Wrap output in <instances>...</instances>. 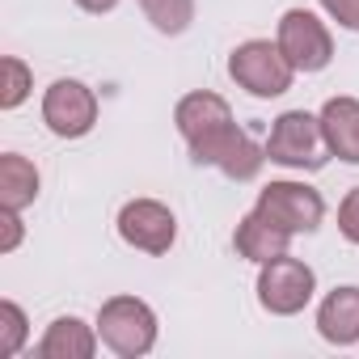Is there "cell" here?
I'll return each mask as SVG.
<instances>
[{
  "label": "cell",
  "instance_id": "cell-12",
  "mask_svg": "<svg viewBox=\"0 0 359 359\" xmlns=\"http://www.w3.org/2000/svg\"><path fill=\"white\" fill-rule=\"evenodd\" d=\"M287 241H292V233H283L279 224H271L262 212L241 216L237 220V233H233V250L241 258L258 262V266L271 262V258H279V254H287Z\"/></svg>",
  "mask_w": 359,
  "mask_h": 359
},
{
  "label": "cell",
  "instance_id": "cell-14",
  "mask_svg": "<svg viewBox=\"0 0 359 359\" xmlns=\"http://www.w3.org/2000/svg\"><path fill=\"white\" fill-rule=\"evenodd\" d=\"M34 199H39V169H34V161H26L22 152H5L0 156V208L22 212Z\"/></svg>",
  "mask_w": 359,
  "mask_h": 359
},
{
  "label": "cell",
  "instance_id": "cell-13",
  "mask_svg": "<svg viewBox=\"0 0 359 359\" xmlns=\"http://www.w3.org/2000/svg\"><path fill=\"white\" fill-rule=\"evenodd\" d=\"M97 338L102 334H93L81 317H55L34 351L39 359H89L97 351Z\"/></svg>",
  "mask_w": 359,
  "mask_h": 359
},
{
  "label": "cell",
  "instance_id": "cell-18",
  "mask_svg": "<svg viewBox=\"0 0 359 359\" xmlns=\"http://www.w3.org/2000/svg\"><path fill=\"white\" fill-rule=\"evenodd\" d=\"M30 68L18 60V55H5V93H0V106L5 110H18L26 97H30Z\"/></svg>",
  "mask_w": 359,
  "mask_h": 359
},
{
  "label": "cell",
  "instance_id": "cell-5",
  "mask_svg": "<svg viewBox=\"0 0 359 359\" xmlns=\"http://www.w3.org/2000/svg\"><path fill=\"white\" fill-rule=\"evenodd\" d=\"M317 292V275L309 262L292 258V254H279L271 262H262L258 271V304L275 317H292L300 313Z\"/></svg>",
  "mask_w": 359,
  "mask_h": 359
},
{
  "label": "cell",
  "instance_id": "cell-16",
  "mask_svg": "<svg viewBox=\"0 0 359 359\" xmlns=\"http://www.w3.org/2000/svg\"><path fill=\"white\" fill-rule=\"evenodd\" d=\"M140 9L161 34H182L195 22V0H140Z\"/></svg>",
  "mask_w": 359,
  "mask_h": 359
},
{
  "label": "cell",
  "instance_id": "cell-7",
  "mask_svg": "<svg viewBox=\"0 0 359 359\" xmlns=\"http://www.w3.org/2000/svg\"><path fill=\"white\" fill-rule=\"evenodd\" d=\"M279 51L287 55V64L296 72H321L334 60V39L325 30V22L309 9H287L279 18Z\"/></svg>",
  "mask_w": 359,
  "mask_h": 359
},
{
  "label": "cell",
  "instance_id": "cell-15",
  "mask_svg": "<svg viewBox=\"0 0 359 359\" xmlns=\"http://www.w3.org/2000/svg\"><path fill=\"white\" fill-rule=\"evenodd\" d=\"M262 161H266V148H258L254 144V135L250 131H241L233 144H229V152L220 156V173L224 177H233V182H250V177H258V169H262Z\"/></svg>",
  "mask_w": 359,
  "mask_h": 359
},
{
  "label": "cell",
  "instance_id": "cell-11",
  "mask_svg": "<svg viewBox=\"0 0 359 359\" xmlns=\"http://www.w3.org/2000/svg\"><path fill=\"white\" fill-rule=\"evenodd\" d=\"M317 334L334 346L359 342V287H334L317 309Z\"/></svg>",
  "mask_w": 359,
  "mask_h": 359
},
{
  "label": "cell",
  "instance_id": "cell-6",
  "mask_svg": "<svg viewBox=\"0 0 359 359\" xmlns=\"http://www.w3.org/2000/svg\"><path fill=\"white\" fill-rule=\"evenodd\" d=\"M271 224H279L283 233H317L321 220H325V199L304 187V182H271L258 191V208Z\"/></svg>",
  "mask_w": 359,
  "mask_h": 359
},
{
  "label": "cell",
  "instance_id": "cell-22",
  "mask_svg": "<svg viewBox=\"0 0 359 359\" xmlns=\"http://www.w3.org/2000/svg\"><path fill=\"white\" fill-rule=\"evenodd\" d=\"M76 5H81L85 13H110V9L118 5V0H76Z\"/></svg>",
  "mask_w": 359,
  "mask_h": 359
},
{
  "label": "cell",
  "instance_id": "cell-19",
  "mask_svg": "<svg viewBox=\"0 0 359 359\" xmlns=\"http://www.w3.org/2000/svg\"><path fill=\"white\" fill-rule=\"evenodd\" d=\"M338 233L351 241V245H359V187L342 199V208H338Z\"/></svg>",
  "mask_w": 359,
  "mask_h": 359
},
{
  "label": "cell",
  "instance_id": "cell-8",
  "mask_svg": "<svg viewBox=\"0 0 359 359\" xmlns=\"http://www.w3.org/2000/svg\"><path fill=\"white\" fill-rule=\"evenodd\" d=\"M43 123L60 140H81L97 123V93L81 81H55L43 93Z\"/></svg>",
  "mask_w": 359,
  "mask_h": 359
},
{
  "label": "cell",
  "instance_id": "cell-17",
  "mask_svg": "<svg viewBox=\"0 0 359 359\" xmlns=\"http://www.w3.org/2000/svg\"><path fill=\"white\" fill-rule=\"evenodd\" d=\"M26 346V313L13 300H0V355H18Z\"/></svg>",
  "mask_w": 359,
  "mask_h": 359
},
{
  "label": "cell",
  "instance_id": "cell-21",
  "mask_svg": "<svg viewBox=\"0 0 359 359\" xmlns=\"http://www.w3.org/2000/svg\"><path fill=\"white\" fill-rule=\"evenodd\" d=\"M18 241H22V220H18V212H5V241H0V250H18Z\"/></svg>",
  "mask_w": 359,
  "mask_h": 359
},
{
  "label": "cell",
  "instance_id": "cell-4",
  "mask_svg": "<svg viewBox=\"0 0 359 359\" xmlns=\"http://www.w3.org/2000/svg\"><path fill=\"white\" fill-rule=\"evenodd\" d=\"M229 76L254 93V97H279L292 89V76L296 68L287 64V55L279 51V43H266V39H250L241 43L233 55H229Z\"/></svg>",
  "mask_w": 359,
  "mask_h": 359
},
{
  "label": "cell",
  "instance_id": "cell-20",
  "mask_svg": "<svg viewBox=\"0 0 359 359\" xmlns=\"http://www.w3.org/2000/svg\"><path fill=\"white\" fill-rule=\"evenodd\" d=\"M321 5H325V13H330L338 26L359 30V0H321Z\"/></svg>",
  "mask_w": 359,
  "mask_h": 359
},
{
  "label": "cell",
  "instance_id": "cell-10",
  "mask_svg": "<svg viewBox=\"0 0 359 359\" xmlns=\"http://www.w3.org/2000/svg\"><path fill=\"white\" fill-rule=\"evenodd\" d=\"M317 118H321V135L330 144V156L359 165V97H330Z\"/></svg>",
  "mask_w": 359,
  "mask_h": 359
},
{
  "label": "cell",
  "instance_id": "cell-1",
  "mask_svg": "<svg viewBox=\"0 0 359 359\" xmlns=\"http://www.w3.org/2000/svg\"><path fill=\"white\" fill-rule=\"evenodd\" d=\"M173 123L182 131V140L191 144V161L195 165H220V156L229 152V144L241 135V127L233 123V110L220 93H187L173 110Z\"/></svg>",
  "mask_w": 359,
  "mask_h": 359
},
{
  "label": "cell",
  "instance_id": "cell-9",
  "mask_svg": "<svg viewBox=\"0 0 359 359\" xmlns=\"http://www.w3.org/2000/svg\"><path fill=\"white\" fill-rule=\"evenodd\" d=\"M118 237L131 245V250H144V254H169L173 237H177V220L165 203L156 199H131L123 203L118 212Z\"/></svg>",
  "mask_w": 359,
  "mask_h": 359
},
{
  "label": "cell",
  "instance_id": "cell-2",
  "mask_svg": "<svg viewBox=\"0 0 359 359\" xmlns=\"http://www.w3.org/2000/svg\"><path fill=\"white\" fill-rule=\"evenodd\" d=\"M262 148H266V161H275L283 169H321L325 152H330V144L321 135V118L309 110L279 114Z\"/></svg>",
  "mask_w": 359,
  "mask_h": 359
},
{
  "label": "cell",
  "instance_id": "cell-3",
  "mask_svg": "<svg viewBox=\"0 0 359 359\" xmlns=\"http://www.w3.org/2000/svg\"><path fill=\"white\" fill-rule=\"evenodd\" d=\"M97 334L123 359L148 355L156 346V313L135 296H110L97 313Z\"/></svg>",
  "mask_w": 359,
  "mask_h": 359
}]
</instances>
